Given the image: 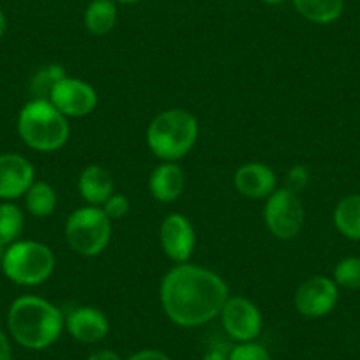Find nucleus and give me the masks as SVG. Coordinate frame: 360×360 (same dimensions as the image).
Returning a JSON list of instances; mask_svg holds the SVG:
<instances>
[{"mask_svg":"<svg viewBox=\"0 0 360 360\" xmlns=\"http://www.w3.org/2000/svg\"><path fill=\"white\" fill-rule=\"evenodd\" d=\"M339 300V286L327 276H313L299 285L295 292L297 311L306 318H323Z\"/></svg>","mask_w":360,"mask_h":360,"instance_id":"9","label":"nucleus"},{"mask_svg":"<svg viewBox=\"0 0 360 360\" xmlns=\"http://www.w3.org/2000/svg\"><path fill=\"white\" fill-rule=\"evenodd\" d=\"M8 327L13 339L27 349H46L65 328V314L37 295L18 297L9 306Z\"/></svg>","mask_w":360,"mask_h":360,"instance_id":"2","label":"nucleus"},{"mask_svg":"<svg viewBox=\"0 0 360 360\" xmlns=\"http://www.w3.org/2000/svg\"><path fill=\"white\" fill-rule=\"evenodd\" d=\"M293 8L302 18L316 25H328L341 18L345 0H292Z\"/></svg>","mask_w":360,"mask_h":360,"instance_id":"18","label":"nucleus"},{"mask_svg":"<svg viewBox=\"0 0 360 360\" xmlns=\"http://www.w3.org/2000/svg\"><path fill=\"white\" fill-rule=\"evenodd\" d=\"M86 360H122V356L113 349H98V352L90 353Z\"/></svg>","mask_w":360,"mask_h":360,"instance_id":"28","label":"nucleus"},{"mask_svg":"<svg viewBox=\"0 0 360 360\" xmlns=\"http://www.w3.org/2000/svg\"><path fill=\"white\" fill-rule=\"evenodd\" d=\"M198 120L182 108L165 110L147 127V145L161 161L176 162L186 158L198 140Z\"/></svg>","mask_w":360,"mask_h":360,"instance_id":"3","label":"nucleus"},{"mask_svg":"<svg viewBox=\"0 0 360 360\" xmlns=\"http://www.w3.org/2000/svg\"><path fill=\"white\" fill-rule=\"evenodd\" d=\"M4 32H6V16L4 13L0 11V37L4 36Z\"/></svg>","mask_w":360,"mask_h":360,"instance_id":"31","label":"nucleus"},{"mask_svg":"<svg viewBox=\"0 0 360 360\" xmlns=\"http://www.w3.org/2000/svg\"><path fill=\"white\" fill-rule=\"evenodd\" d=\"M18 134L27 147L37 152L60 150L69 140L71 127L64 113L46 99H32L18 115Z\"/></svg>","mask_w":360,"mask_h":360,"instance_id":"4","label":"nucleus"},{"mask_svg":"<svg viewBox=\"0 0 360 360\" xmlns=\"http://www.w3.org/2000/svg\"><path fill=\"white\" fill-rule=\"evenodd\" d=\"M219 318L228 338L235 342L255 341L262 334V311L245 297H228Z\"/></svg>","mask_w":360,"mask_h":360,"instance_id":"8","label":"nucleus"},{"mask_svg":"<svg viewBox=\"0 0 360 360\" xmlns=\"http://www.w3.org/2000/svg\"><path fill=\"white\" fill-rule=\"evenodd\" d=\"M228 360H272L269 349L263 345L255 341L237 342L233 348H230Z\"/></svg>","mask_w":360,"mask_h":360,"instance_id":"24","label":"nucleus"},{"mask_svg":"<svg viewBox=\"0 0 360 360\" xmlns=\"http://www.w3.org/2000/svg\"><path fill=\"white\" fill-rule=\"evenodd\" d=\"M228 353H230V349L224 352L219 346H212L210 349H207L205 355L202 356V360H228Z\"/></svg>","mask_w":360,"mask_h":360,"instance_id":"30","label":"nucleus"},{"mask_svg":"<svg viewBox=\"0 0 360 360\" xmlns=\"http://www.w3.org/2000/svg\"><path fill=\"white\" fill-rule=\"evenodd\" d=\"M65 330L83 345H96L110 332V320L99 307L78 306L65 314Z\"/></svg>","mask_w":360,"mask_h":360,"instance_id":"12","label":"nucleus"},{"mask_svg":"<svg viewBox=\"0 0 360 360\" xmlns=\"http://www.w3.org/2000/svg\"><path fill=\"white\" fill-rule=\"evenodd\" d=\"M161 249L173 263H188L196 245V231L184 214H169L159 226Z\"/></svg>","mask_w":360,"mask_h":360,"instance_id":"11","label":"nucleus"},{"mask_svg":"<svg viewBox=\"0 0 360 360\" xmlns=\"http://www.w3.org/2000/svg\"><path fill=\"white\" fill-rule=\"evenodd\" d=\"M36 180L32 162L20 154L0 155V200L11 202L27 193Z\"/></svg>","mask_w":360,"mask_h":360,"instance_id":"13","label":"nucleus"},{"mask_svg":"<svg viewBox=\"0 0 360 360\" xmlns=\"http://www.w3.org/2000/svg\"><path fill=\"white\" fill-rule=\"evenodd\" d=\"M228 293V285L219 274L189 262L169 269L159 286L166 318L182 328L202 327L219 316Z\"/></svg>","mask_w":360,"mask_h":360,"instance_id":"1","label":"nucleus"},{"mask_svg":"<svg viewBox=\"0 0 360 360\" xmlns=\"http://www.w3.org/2000/svg\"><path fill=\"white\" fill-rule=\"evenodd\" d=\"M119 4H138V2H143V0H115Z\"/></svg>","mask_w":360,"mask_h":360,"instance_id":"33","label":"nucleus"},{"mask_svg":"<svg viewBox=\"0 0 360 360\" xmlns=\"http://www.w3.org/2000/svg\"><path fill=\"white\" fill-rule=\"evenodd\" d=\"M129 207H131L129 200H127L126 196L120 195V193H113V195L110 196L105 203H103L101 209L105 210V214L110 217V219L117 221V219H122V217L127 216V212H129Z\"/></svg>","mask_w":360,"mask_h":360,"instance_id":"25","label":"nucleus"},{"mask_svg":"<svg viewBox=\"0 0 360 360\" xmlns=\"http://www.w3.org/2000/svg\"><path fill=\"white\" fill-rule=\"evenodd\" d=\"M6 278L18 286H37L51 278L55 255L46 244L36 240H16L8 245L2 256Z\"/></svg>","mask_w":360,"mask_h":360,"instance_id":"5","label":"nucleus"},{"mask_svg":"<svg viewBox=\"0 0 360 360\" xmlns=\"http://www.w3.org/2000/svg\"><path fill=\"white\" fill-rule=\"evenodd\" d=\"M78 193L86 205L103 207L113 195L112 173L101 165H89L78 176Z\"/></svg>","mask_w":360,"mask_h":360,"instance_id":"16","label":"nucleus"},{"mask_svg":"<svg viewBox=\"0 0 360 360\" xmlns=\"http://www.w3.org/2000/svg\"><path fill=\"white\" fill-rule=\"evenodd\" d=\"M233 186L244 198L266 200L278 189V176L265 162H245L235 172Z\"/></svg>","mask_w":360,"mask_h":360,"instance_id":"14","label":"nucleus"},{"mask_svg":"<svg viewBox=\"0 0 360 360\" xmlns=\"http://www.w3.org/2000/svg\"><path fill=\"white\" fill-rule=\"evenodd\" d=\"M286 182H288L286 188L292 189V191L295 193L302 191V189L307 186V182H309V172H307L304 166H295V168H292L288 172Z\"/></svg>","mask_w":360,"mask_h":360,"instance_id":"26","label":"nucleus"},{"mask_svg":"<svg viewBox=\"0 0 360 360\" xmlns=\"http://www.w3.org/2000/svg\"><path fill=\"white\" fill-rule=\"evenodd\" d=\"M98 92L94 86L85 79L72 78V76H65L50 96L51 105L68 119L90 115L98 106Z\"/></svg>","mask_w":360,"mask_h":360,"instance_id":"10","label":"nucleus"},{"mask_svg":"<svg viewBox=\"0 0 360 360\" xmlns=\"http://www.w3.org/2000/svg\"><path fill=\"white\" fill-rule=\"evenodd\" d=\"M126 360H172L165 352L154 348H145L140 349V352L133 353L131 356H127Z\"/></svg>","mask_w":360,"mask_h":360,"instance_id":"27","label":"nucleus"},{"mask_svg":"<svg viewBox=\"0 0 360 360\" xmlns=\"http://www.w3.org/2000/svg\"><path fill=\"white\" fill-rule=\"evenodd\" d=\"M23 196L27 210L34 217H48L57 209V191L44 180H34Z\"/></svg>","mask_w":360,"mask_h":360,"instance_id":"20","label":"nucleus"},{"mask_svg":"<svg viewBox=\"0 0 360 360\" xmlns=\"http://www.w3.org/2000/svg\"><path fill=\"white\" fill-rule=\"evenodd\" d=\"M2 256H4V248L0 245V265H2Z\"/></svg>","mask_w":360,"mask_h":360,"instance_id":"34","label":"nucleus"},{"mask_svg":"<svg viewBox=\"0 0 360 360\" xmlns=\"http://www.w3.org/2000/svg\"><path fill=\"white\" fill-rule=\"evenodd\" d=\"M112 238V219L101 207L85 205L72 210L65 221V240L78 255L92 258L108 248Z\"/></svg>","mask_w":360,"mask_h":360,"instance_id":"6","label":"nucleus"},{"mask_svg":"<svg viewBox=\"0 0 360 360\" xmlns=\"http://www.w3.org/2000/svg\"><path fill=\"white\" fill-rule=\"evenodd\" d=\"M262 2L266 6H279V4H285L286 0H262Z\"/></svg>","mask_w":360,"mask_h":360,"instance_id":"32","label":"nucleus"},{"mask_svg":"<svg viewBox=\"0 0 360 360\" xmlns=\"http://www.w3.org/2000/svg\"><path fill=\"white\" fill-rule=\"evenodd\" d=\"M0 360H13L11 345H9L8 335L0 328Z\"/></svg>","mask_w":360,"mask_h":360,"instance_id":"29","label":"nucleus"},{"mask_svg":"<svg viewBox=\"0 0 360 360\" xmlns=\"http://www.w3.org/2000/svg\"><path fill=\"white\" fill-rule=\"evenodd\" d=\"M335 285L339 288L346 290H360V258L359 256H348L342 258L334 266V276H332Z\"/></svg>","mask_w":360,"mask_h":360,"instance_id":"23","label":"nucleus"},{"mask_svg":"<svg viewBox=\"0 0 360 360\" xmlns=\"http://www.w3.org/2000/svg\"><path fill=\"white\" fill-rule=\"evenodd\" d=\"M65 76H68V72H65L62 64H48L37 69L32 78H30L29 86L32 99H46V101H50V96L53 92V89Z\"/></svg>","mask_w":360,"mask_h":360,"instance_id":"21","label":"nucleus"},{"mask_svg":"<svg viewBox=\"0 0 360 360\" xmlns=\"http://www.w3.org/2000/svg\"><path fill=\"white\" fill-rule=\"evenodd\" d=\"M334 226L342 237L360 240V195H348L335 205Z\"/></svg>","mask_w":360,"mask_h":360,"instance_id":"19","label":"nucleus"},{"mask_svg":"<svg viewBox=\"0 0 360 360\" xmlns=\"http://www.w3.org/2000/svg\"><path fill=\"white\" fill-rule=\"evenodd\" d=\"M25 224L22 209L11 202L0 203V245L8 248L20 238Z\"/></svg>","mask_w":360,"mask_h":360,"instance_id":"22","label":"nucleus"},{"mask_svg":"<svg viewBox=\"0 0 360 360\" xmlns=\"http://www.w3.org/2000/svg\"><path fill=\"white\" fill-rule=\"evenodd\" d=\"M304 219H306V210L302 200L299 198V193L288 188H279L265 200L263 221L266 230L278 240L295 238L302 230Z\"/></svg>","mask_w":360,"mask_h":360,"instance_id":"7","label":"nucleus"},{"mask_svg":"<svg viewBox=\"0 0 360 360\" xmlns=\"http://www.w3.org/2000/svg\"><path fill=\"white\" fill-rule=\"evenodd\" d=\"M186 188V173L176 162L162 161L148 176V191L161 203H173L182 196Z\"/></svg>","mask_w":360,"mask_h":360,"instance_id":"15","label":"nucleus"},{"mask_svg":"<svg viewBox=\"0 0 360 360\" xmlns=\"http://www.w3.org/2000/svg\"><path fill=\"white\" fill-rule=\"evenodd\" d=\"M119 18L115 0H92L85 9L83 22L92 36H106L113 30Z\"/></svg>","mask_w":360,"mask_h":360,"instance_id":"17","label":"nucleus"}]
</instances>
